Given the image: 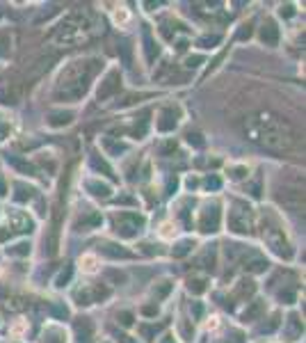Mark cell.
Wrapping results in <instances>:
<instances>
[{
    "mask_svg": "<svg viewBox=\"0 0 306 343\" xmlns=\"http://www.w3.org/2000/svg\"><path fill=\"white\" fill-rule=\"evenodd\" d=\"M249 135H252V140L260 142L267 149H286L290 144L286 126H283L279 119L270 117V114H265V113H258L252 119Z\"/></svg>",
    "mask_w": 306,
    "mask_h": 343,
    "instance_id": "6da1fadb",
    "label": "cell"
},
{
    "mask_svg": "<svg viewBox=\"0 0 306 343\" xmlns=\"http://www.w3.org/2000/svg\"><path fill=\"white\" fill-rule=\"evenodd\" d=\"M96 263H99V261H96V256H92V254H85L83 259H80V268H83L85 272H94Z\"/></svg>",
    "mask_w": 306,
    "mask_h": 343,
    "instance_id": "7a4b0ae2",
    "label": "cell"
}]
</instances>
